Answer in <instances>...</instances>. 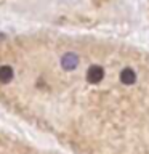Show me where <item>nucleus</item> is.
I'll return each instance as SVG.
<instances>
[{
	"label": "nucleus",
	"mask_w": 149,
	"mask_h": 154,
	"mask_svg": "<svg viewBox=\"0 0 149 154\" xmlns=\"http://www.w3.org/2000/svg\"><path fill=\"white\" fill-rule=\"evenodd\" d=\"M120 80H122V84H125V85H133L135 82H136V74H135L133 69L125 67V69L120 72Z\"/></svg>",
	"instance_id": "3"
},
{
	"label": "nucleus",
	"mask_w": 149,
	"mask_h": 154,
	"mask_svg": "<svg viewBox=\"0 0 149 154\" xmlns=\"http://www.w3.org/2000/svg\"><path fill=\"white\" fill-rule=\"evenodd\" d=\"M14 72H13V67L5 64V66H0V82L2 84H8L10 80L13 79Z\"/></svg>",
	"instance_id": "4"
},
{
	"label": "nucleus",
	"mask_w": 149,
	"mask_h": 154,
	"mask_svg": "<svg viewBox=\"0 0 149 154\" xmlns=\"http://www.w3.org/2000/svg\"><path fill=\"white\" fill-rule=\"evenodd\" d=\"M103 77H104V69L101 66H90L88 67V71H87V80L90 82V84H98V82L103 80Z\"/></svg>",
	"instance_id": "1"
},
{
	"label": "nucleus",
	"mask_w": 149,
	"mask_h": 154,
	"mask_svg": "<svg viewBox=\"0 0 149 154\" xmlns=\"http://www.w3.org/2000/svg\"><path fill=\"white\" fill-rule=\"evenodd\" d=\"M77 64H79V56H77L75 53H66V55H62V58H61L62 69L74 71L77 67Z\"/></svg>",
	"instance_id": "2"
}]
</instances>
